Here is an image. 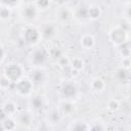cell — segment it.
I'll list each match as a JSON object with an SVG mask.
<instances>
[{
  "label": "cell",
  "instance_id": "obj_1",
  "mask_svg": "<svg viewBox=\"0 0 131 131\" xmlns=\"http://www.w3.org/2000/svg\"><path fill=\"white\" fill-rule=\"evenodd\" d=\"M12 83H16L25 77V69L20 63L9 62L3 68V73Z\"/></svg>",
  "mask_w": 131,
  "mask_h": 131
},
{
  "label": "cell",
  "instance_id": "obj_2",
  "mask_svg": "<svg viewBox=\"0 0 131 131\" xmlns=\"http://www.w3.org/2000/svg\"><path fill=\"white\" fill-rule=\"evenodd\" d=\"M108 39L114 45L121 46L122 44L128 42V39H129L128 30L121 25L116 26L108 32Z\"/></svg>",
  "mask_w": 131,
  "mask_h": 131
},
{
  "label": "cell",
  "instance_id": "obj_3",
  "mask_svg": "<svg viewBox=\"0 0 131 131\" xmlns=\"http://www.w3.org/2000/svg\"><path fill=\"white\" fill-rule=\"evenodd\" d=\"M24 39H25V42H27L29 45L38 44V42L42 39L40 29L32 25L27 26L24 31Z\"/></svg>",
  "mask_w": 131,
  "mask_h": 131
},
{
  "label": "cell",
  "instance_id": "obj_4",
  "mask_svg": "<svg viewBox=\"0 0 131 131\" xmlns=\"http://www.w3.org/2000/svg\"><path fill=\"white\" fill-rule=\"evenodd\" d=\"M15 84V91L20 95V96H29L33 92L34 89V84L33 80L24 77L19 81H17Z\"/></svg>",
  "mask_w": 131,
  "mask_h": 131
},
{
  "label": "cell",
  "instance_id": "obj_5",
  "mask_svg": "<svg viewBox=\"0 0 131 131\" xmlns=\"http://www.w3.org/2000/svg\"><path fill=\"white\" fill-rule=\"evenodd\" d=\"M48 56H49L48 51H45L44 48H36L34 51H32L30 60L34 67H41L45 62Z\"/></svg>",
  "mask_w": 131,
  "mask_h": 131
},
{
  "label": "cell",
  "instance_id": "obj_6",
  "mask_svg": "<svg viewBox=\"0 0 131 131\" xmlns=\"http://www.w3.org/2000/svg\"><path fill=\"white\" fill-rule=\"evenodd\" d=\"M39 9L38 7L35 5V3H28L24 6V8L20 10V14L23 16L24 19L28 20V21H32L35 20L37 18Z\"/></svg>",
  "mask_w": 131,
  "mask_h": 131
},
{
  "label": "cell",
  "instance_id": "obj_7",
  "mask_svg": "<svg viewBox=\"0 0 131 131\" xmlns=\"http://www.w3.org/2000/svg\"><path fill=\"white\" fill-rule=\"evenodd\" d=\"M61 95L63 99H74L78 94V88L75 83L73 82H67L61 87Z\"/></svg>",
  "mask_w": 131,
  "mask_h": 131
},
{
  "label": "cell",
  "instance_id": "obj_8",
  "mask_svg": "<svg viewBox=\"0 0 131 131\" xmlns=\"http://www.w3.org/2000/svg\"><path fill=\"white\" fill-rule=\"evenodd\" d=\"M39 29H40L41 36H42V39L43 40H50L57 33V28L52 23H45Z\"/></svg>",
  "mask_w": 131,
  "mask_h": 131
},
{
  "label": "cell",
  "instance_id": "obj_9",
  "mask_svg": "<svg viewBox=\"0 0 131 131\" xmlns=\"http://www.w3.org/2000/svg\"><path fill=\"white\" fill-rule=\"evenodd\" d=\"M16 115L17 116L15 117V119H16L17 123L20 126H23L25 128H29L31 126V124L33 123L34 118H33V114L31 112L24 111V112H21L19 114H16Z\"/></svg>",
  "mask_w": 131,
  "mask_h": 131
},
{
  "label": "cell",
  "instance_id": "obj_10",
  "mask_svg": "<svg viewBox=\"0 0 131 131\" xmlns=\"http://www.w3.org/2000/svg\"><path fill=\"white\" fill-rule=\"evenodd\" d=\"M16 113H17V105L11 100L4 102L1 106V117H4V116L14 117L16 116Z\"/></svg>",
  "mask_w": 131,
  "mask_h": 131
},
{
  "label": "cell",
  "instance_id": "obj_11",
  "mask_svg": "<svg viewBox=\"0 0 131 131\" xmlns=\"http://www.w3.org/2000/svg\"><path fill=\"white\" fill-rule=\"evenodd\" d=\"M80 46L84 50H91L95 46V38L92 34H84L80 38Z\"/></svg>",
  "mask_w": 131,
  "mask_h": 131
},
{
  "label": "cell",
  "instance_id": "obj_12",
  "mask_svg": "<svg viewBox=\"0 0 131 131\" xmlns=\"http://www.w3.org/2000/svg\"><path fill=\"white\" fill-rule=\"evenodd\" d=\"M16 119L13 116H5L1 118V129L3 131H12L16 128Z\"/></svg>",
  "mask_w": 131,
  "mask_h": 131
},
{
  "label": "cell",
  "instance_id": "obj_13",
  "mask_svg": "<svg viewBox=\"0 0 131 131\" xmlns=\"http://www.w3.org/2000/svg\"><path fill=\"white\" fill-rule=\"evenodd\" d=\"M56 16L60 21H69L74 17V10L69 7H59L56 11Z\"/></svg>",
  "mask_w": 131,
  "mask_h": 131
},
{
  "label": "cell",
  "instance_id": "obj_14",
  "mask_svg": "<svg viewBox=\"0 0 131 131\" xmlns=\"http://www.w3.org/2000/svg\"><path fill=\"white\" fill-rule=\"evenodd\" d=\"M30 106L33 111L35 112H39L41 111L44 105H45V100H44V97L41 96V95H34L30 98Z\"/></svg>",
  "mask_w": 131,
  "mask_h": 131
},
{
  "label": "cell",
  "instance_id": "obj_15",
  "mask_svg": "<svg viewBox=\"0 0 131 131\" xmlns=\"http://www.w3.org/2000/svg\"><path fill=\"white\" fill-rule=\"evenodd\" d=\"M59 110L62 115H71L75 111V103L72 99H63L59 104Z\"/></svg>",
  "mask_w": 131,
  "mask_h": 131
},
{
  "label": "cell",
  "instance_id": "obj_16",
  "mask_svg": "<svg viewBox=\"0 0 131 131\" xmlns=\"http://www.w3.org/2000/svg\"><path fill=\"white\" fill-rule=\"evenodd\" d=\"M90 87L94 90V91H96V92H102L104 89H105V87H106V83L101 79V78H94L92 81H91V83H90Z\"/></svg>",
  "mask_w": 131,
  "mask_h": 131
},
{
  "label": "cell",
  "instance_id": "obj_17",
  "mask_svg": "<svg viewBox=\"0 0 131 131\" xmlns=\"http://www.w3.org/2000/svg\"><path fill=\"white\" fill-rule=\"evenodd\" d=\"M70 67L75 72H81L84 69V67H85V62H84V60L81 57L76 56V57H74V58L71 59Z\"/></svg>",
  "mask_w": 131,
  "mask_h": 131
},
{
  "label": "cell",
  "instance_id": "obj_18",
  "mask_svg": "<svg viewBox=\"0 0 131 131\" xmlns=\"http://www.w3.org/2000/svg\"><path fill=\"white\" fill-rule=\"evenodd\" d=\"M100 15H101V10L98 6L93 5L88 8V18L95 20V19H98L100 17Z\"/></svg>",
  "mask_w": 131,
  "mask_h": 131
},
{
  "label": "cell",
  "instance_id": "obj_19",
  "mask_svg": "<svg viewBox=\"0 0 131 131\" xmlns=\"http://www.w3.org/2000/svg\"><path fill=\"white\" fill-rule=\"evenodd\" d=\"M44 78H45V72L40 67H36L34 74H32V80L36 83H42L44 81Z\"/></svg>",
  "mask_w": 131,
  "mask_h": 131
},
{
  "label": "cell",
  "instance_id": "obj_20",
  "mask_svg": "<svg viewBox=\"0 0 131 131\" xmlns=\"http://www.w3.org/2000/svg\"><path fill=\"white\" fill-rule=\"evenodd\" d=\"M116 76H117V78H118L119 81H121V82H127L128 79L130 78V72L127 69L121 68V69H119L117 71Z\"/></svg>",
  "mask_w": 131,
  "mask_h": 131
},
{
  "label": "cell",
  "instance_id": "obj_21",
  "mask_svg": "<svg viewBox=\"0 0 131 131\" xmlns=\"http://www.w3.org/2000/svg\"><path fill=\"white\" fill-rule=\"evenodd\" d=\"M61 115H62V113L60 112V110L55 108V110H52L50 112V114L48 116V119L50 120L51 124H57L61 119Z\"/></svg>",
  "mask_w": 131,
  "mask_h": 131
},
{
  "label": "cell",
  "instance_id": "obj_22",
  "mask_svg": "<svg viewBox=\"0 0 131 131\" xmlns=\"http://www.w3.org/2000/svg\"><path fill=\"white\" fill-rule=\"evenodd\" d=\"M70 130H88L90 129L89 125L83 121H75L71 124V126L69 127Z\"/></svg>",
  "mask_w": 131,
  "mask_h": 131
},
{
  "label": "cell",
  "instance_id": "obj_23",
  "mask_svg": "<svg viewBox=\"0 0 131 131\" xmlns=\"http://www.w3.org/2000/svg\"><path fill=\"white\" fill-rule=\"evenodd\" d=\"M119 52L122 57H131V46L129 42L122 44L121 46H119Z\"/></svg>",
  "mask_w": 131,
  "mask_h": 131
},
{
  "label": "cell",
  "instance_id": "obj_24",
  "mask_svg": "<svg viewBox=\"0 0 131 131\" xmlns=\"http://www.w3.org/2000/svg\"><path fill=\"white\" fill-rule=\"evenodd\" d=\"M11 10L12 8L9 7V6H6V5H2L1 6V10H0V17L2 20H6L10 17L11 15Z\"/></svg>",
  "mask_w": 131,
  "mask_h": 131
},
{
  "label": "cell",
  "instance_id": "obj_25",
  "mask_svg": "<svg viewBox=\"0 0 131 131\" xmlns=\"http://www.w3.org/2000/svg\"><path fill=\"white\" fill-rule=\"evenodd\" d=\"M106 107L111 112H116L120 108V102L117 99H110L106 103Z\"/></svg>",
  "mask_w": 131,
  "mask_h": 131
},
{
  "label": "cell",
  "instance_id": "obj_26",
  "mask_svg": "<svg viewBox=\"0 0 131 131\" xmlns=\"http://www.w3.org/2000/svg\"><path fill=\"white\" fill-rule=\"evenodd\" d=\"M56 62L59 64L60 68H67V67H70V63H71V59L67 56V55H61L57 60Z\"/></svg>",
  "mask_w": 131,
  "mask_h": 131
},
{
  "label": "cell",
  "instance_id": "obj_27",
  "mask_svg": "<svg viewBox=\"0 0 131 131\" xmlns=\"http://www.w3.org/2000/svg\"><path fill=\"white\" fill-rule=\"evenodd\" d=\"M50 1L51 0H36L35 1V5L38 7V9L40 10H45L49 7L50 5Z\"/></svg>",
  "mask_w": 131,
  "mask_h": 131
},
{
  "label": "cell",
  "instance_id": "obj_28",
  "mask_svg": "<svg viewBox=\"0 0 131 131\" xmlns=\"http://www.w3.org/2000/svg\"><path fill=\"white\" fill-rule=\"evenodd\" d=\"M89 127L91 130H104V129H106V125L101 121L92 122L91 125H89Z\"/></svg>",
  "mask_w": 131,
  "mask_h": 131
},
{
  "label": "cell",
  "instance_id": "obj_29",
  "mask_svg": "<svg viewBox=\"0 0 131 131\" xmlns=\"http://www.w3.org/2000/svg\"><path fill=\"white\" fill-rule=\"evenodd\" d=\"M48 54L51 58L57 60L61 55H62V52L58 49V48H51L50 50H48Z\"/></svg>",
  "mask_w": 131,
  "mask_h": 131
},
{
  "label": "cell",
  "instance_id": "obj_30",
  "mask_svg": "<svg viewBox=\"0 0 131 131\" xmlns=\"http://www.w3.org/2000/svg\"><path fill=\"white\" fill-rule=\"evenodd\" d=\"M12 82L4 75V74H2L1 75V82H0V85H1V88L2 89H6V88H8L9 87V85L11 84Z\"/></svg>",
  "mask_w": 131,
  "mask_h": 131
},
{
  "label": "cell",
  "instance_id": "obj_31",
  "mask_svg": "<svg viewBox=\"0 0 131 131\" xmlns=\"http://www.w3.org/2000/svg\"><path fill=\"white\" fill-rule=\"evenodd\" d=\"M21 0H2V5H6V6H9L11 8L17 6L19 3H20Z\"/></svg>",
  "mask_w": 131,
  "mask_h": 131
},
{
  "label": "cell",
  "instance_id": "obj_32",
  "mask_svg": "<svg viewBox=\"0 0 131 131\" xmlns=\"http://www.w3.org/2000/svg\"><path fill=\"white\" fill-rule=\"evenodd\" d=\"M122 68L130 70L131 69V57H122Z\"/></svg>",
  "mask_w": 131,
  "mask_h": 131
},
{
  "label": "cell",
  "instance_id": "obj_33",
  "mask_svg": "<svg viewBox=\"0 0 131 131\" xmlns=\"http://www.w3.org/2000/svg\"><path fill=\"white\" fill-rule=\"evenodd\" d=\"M125 14H126V18L129 23H131V4L127 6L126 8V11H125Z\"/></svg>",
  "mask_w": 131,
  "mask_h": 131
},
{
  "label": "cell",
  "instance_id": "obj_34",
  "mask_svg": "<svg viewBox=\"0 0 131 131\" xmlns=\"http://www.w3.org/2000/svg\"><path fill=\"white\" fill-rule=\"evenodd\" d=\"M1 51H2V54H1V63H4V60L6 58V53H5V47L3 44H1Z\"/></svg>",
  "mask_w": 131,
  "mask_h": 131
}]
</instances>
